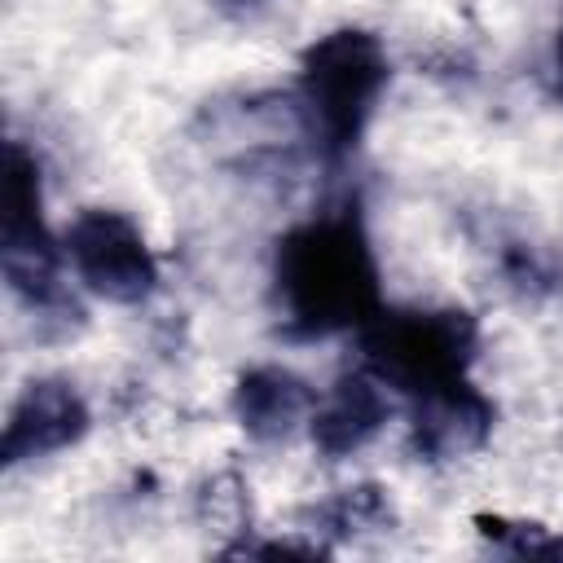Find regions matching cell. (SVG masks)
Segmentation results:
<instances>
[{
    "instance_id": "9c48e42d",
    "label": "cell",
    "mask_w": 563,
    "mask_h": 563,
    "mask_svg": "<svg viewBox=\"0 0 563 563\" xmlns=\"http://www.w3.org/2000/svg\"><path fill=\"white\" fill-rule=\"evenodd\" d=\"M317 391L286 365H255L233 387V418L255 444H282L308 427Z\"/></svg>"
},
{
    "instance_id": "7c38bea8",
    "label": "cell",
    "mask_w": 563,
    "mask_h": 563,
    "mask_svg": "<svg viewBox=\"0 0 563 563\" xmlns=\"http://www.w3.org/2000/svg\"><path fill=\"white\" fill-rule=\"evenodd\" d=\"M224 13H251V9H260V4H268V0H216Z\"/></svg>"
},
{
    "instance_id": "8992f818",
    "label": "cell",
    "mask_w": 563,
    "mask_h": 563,
    "mask_svg": "<svg viewBox=\"0 0 563 563\" xmlns=\"http://www.w3.org/2000/svg\"><path fill=\"white\" fill-rule=\"evenodd\" d=\"M88 400L66 378H31L22 396L9 405L0 457L4 466H22L48 453H62L88 435Z\"/></svg>"
},
{
    "instance_id": "3957f363",
    "label": "cell",
    "mask_w": 563,
    "mask_h": 563,
    "mask_svg": "<svg viewBox=\"0 0 563 563\" xmlns=\"http://www.w3.org/2000/svg\"><path fill=\"white\" fill-rule=\"evenodd\" d=\"M62 242H53L44 224V189L40 163L22 141L4 145V224H0V268L13 299L35 317L40 330H75L84 325V308L62 282Z\"/></svg>"
},
{
    "instance_id": "52a82bcc",
    "label": "cell",
    "mask_w": 563,
    "mask_h": 563,
    "mask_svg": "<svg viewBox=\"0 0 563 563\" xmlns=\"http://www.w3.org/2000/svg\"><path fill=\"white\" fill-rule=\"evenodd\" d=\"M493 422H497V409L471 378L409 400V435L418 457L427 462H453L484 449V440L493 435Z\"/></svg>"
},
{
    "instance_id": "30bf717a",
    "label": "cell",
    "mask_w": 563,
    "mask_h": 563,
    "mask_svg": "<svg viewBox=\"0 0 563 563\" xmlns=\"http://www.w3.org/2000/svg\"><path fill=\"white\" fill-rule=\"evenodd\" d=\"M317 519H321L330 532L352 537V532H361V528H387V523H391V506H387L383 488L356 484V488H343L339 497H330V501L317 510Z\"/></svg>"
},
{
    "instance_id": "7a4b0ae2",
    "label": "cell",
    "mask_w": 563,
    "mask_h": 563,
    "mask_svg": "<svg viewBox=\"0 0 563 563\" xmlns=\"http://www.w3.org/2000/svg\"><path fill=\"white\" fill-rule=\"evenodd\" d=\"M391 79V62L378 35L361 26H339L312 40L299 57V119L317 150L339 163L356 150L383 88Z\"/></svg>"
},
{
    "instance_id": "8fae6325",
    "label": "cell",
    "mask_w": 563,
    "mask_h": 563,
    "mask_svg": "<svg viewBox=\"0 0 563 563\" xmlns=\"http://www.w3.org/2000/svg\"><path fill=\"white\" fill-rule=\"evenodd\" d=\"M475 523H479V532H484L497 550H510V554H541V559H559V554H563V537L545 532L541 523H510V519H497V515H479Z\"/></svg>"
},
{
    "instance_id": "ba28073f",
    "label": "cell",
    "mask_w": 563,
    "mask_h": 563,
    "mask_svg": "<svg viewBox=\"0 0 563 563\" xmlns=\"http://www.w3.org/2000/svg\"><path fill=\"white\" fill-rule=\"evenodd\" d=\"M387 418H391L387 383L361 365V369L334 378V387L325 396H317L308 435L325 457H352L387 427Z\"/></svg>"
},
{
    "instance_id": "5b68a950",
    "label": "cell",
    "mask_w": 563,
    "mask_h": 563,
    "mask_svg": "<svg viewBox=\"0 0 563 563\" xmlns=\"http://www.w3.org/2000/svg\"><path fill=\"white\" fill-rule=\"evenodd\" d=\"M62 251H66L75 277L106 303L132 308V303H145L158 286V260H154L141 224L128 220L123 211L84 207L66 224Z\"/></svg>"
},
{
    "instance_id": "277c9868",
    "label": "cell",
    "mask_w": 563,
    "mask_h": 563,
    "mask_svg": "<svg viewBox=\"0 0 563 563\" xmlns=\"http://www.w3.org/2000/svg\"><path fill=\"white\" fill-rule=\"evenodd\" d=\"M361 365L405 400L471 378L479 321L466 308H378L361 330Z\"/></svg>"
},
{
    "instance_id": "6da1fadb",
    "label": "cell",
    "mask_w": 563,
    "mask_h": 563,
    "mask_svg": "<svg viewBox=\"0 0 563 563\" xmlns=\"http://www.w3.org/2000/svg\"><path fill=\"white\" fill-rule=\"evenodd\" d=\"M273 282L286 330L299 339L361 330L383 308L378 260L356 207L321 211L282 233Z\"/></svg>"
}]
</instances>
